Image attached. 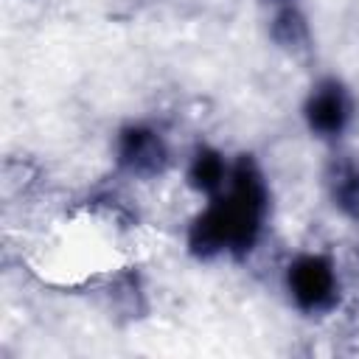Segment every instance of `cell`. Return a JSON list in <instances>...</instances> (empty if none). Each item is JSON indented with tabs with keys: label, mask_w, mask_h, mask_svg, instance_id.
I'll use <instances>...</instances> for the list:
<instances>
[{
	"label": "cell",
	"mask_w": 359,
	"mask_h": 359,
	"mask_svg": "<svg viewBox=\"0 0 359 359\" xmlns=\"http://www.w3.org/2000/svg\"><path fill=\"white\" fill-rule=\"evenodd\" d=\"M269 36L275 39L278 48H283L289 53H306L311 48L309 20L294 3H286L278 8V14L272 17V25H269Z\"/></svg>",
	"instance_id": "7"
},
{
	"label": "cell",
	"mask_w": 359,
	"mask_h": 359,
	"mask_svg": "<svg viewBox=\"0 0 359 359\" xmlns=\"http://www.w3.org/2000/svg\"><path fill=\"white\" fill-rule=\"evenodd\" d=\"M269 213V185L252 154H238L227 185L188 224V252L199 261L219 255L247 258L264 236Z\"/></svg>",
	"instance_id": "1"
},
{
	"label": "cell",
	"mask_w": 359,
	"mask_h": 359,
	"mask_svg": "<svg viewBox=\"0 0 359 359\" xmlns=\"http://www.w3.org/2000/svg\"><path fill=\"white\" fill-rule=\"evenodd\" d=\"M115 163L123 174L137 180L160 177L171 163V149L165 135L146 121L123 123L115 135Z\"/></svg>",
	"instance_id": "3"
},
{
	"label": "cell",
	"mask_w": 359,
	"mask_h": 359,
	"mask_svg": "<svg viewBox=\"0 0 359 359\" xmlns=\"http://www.w3.org/2000/svg\"><path fill=\"white\" fill-rule=\"evenodd\" d=\"M323 182L331 208L339 216L359 222V160L348 151H337L325 163Z\"/></svg>",
	"instance_id": "5"
},
{
	"label": "cell",
	"mask_w": 359,
	"mask_h": 359,
	"mask_svg": "<svg viewBox=\"0 0 359 359\" xmlns=\"http://www.w3.org/2000/svg\"><path fill=\"white\" fill-rule=\"evenodd\" d=\"M230 168H233V160H227L219 149L213 146H196L188 165H185V182L202 194V196H216L227 180H230Z\"/></svg>",
	"instance_id": "6"
},
{
	"label": "cell",
	"mask_w": 359,
	"mask_h": 359,
	"mask_svg": "<svg viewBox=\"0 0 359 359\" xmlns=\"http://www.w3.org/2000/svg\"><path fill=\"white\" fill-rule=\"evenodd\" d=\"M272 3H278V6H286V3H294V0H272Z\"/></svg>",
	"instance_id": "8"
},
{
	"label": "cell",
	"mask_w": 359,
	"mask_h": 359,
	"mask_svg": "<svg viewBox=\"0 0 359 359\" xmlns=\"http://www.w3.org/2000/svg\"><path fill=\"white\" fill-rule=\"evenodd\" d=\"M283 286L292 306L309 317H320L339 303V272L325 252H300L286 264Z\"/></svg>",
	"instance_id": "2"
},
{
	"label": "cell",
	"mask_w": 359,
	"mask_h": 359,
	"mask_svg": "<svg viewBox=\"0 0 359 359\" xmlns=\"http://www.w3.org/2000/svg\"><path fill=\"white\" fill-rule=\"evenodd\" d=\"M303 121L320 140L337 143L353 121V95L337 76H323L303 101Z\"/></svg>",
	"instance_id": "4"
}]
</instances>
